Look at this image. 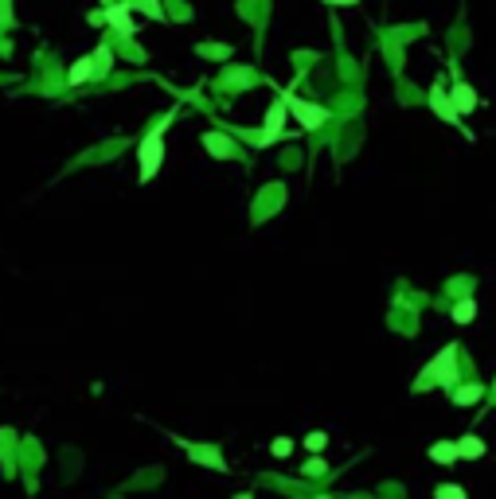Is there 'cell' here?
Listing matches in <instances>:
<instances>
[{"label":"cell","mask_w":496,"mask_h":499,"mask_svg":"<svg viewBox=\"0 0 496 499\" xmlns=\"http://www.w3.org/2000/svg\"><path fill=\"white\" fill-rule=\"evenodd\" d=\"M461 374H457V344H445L434 359L426 363V371L415 379V394H426L430 386H457Z\"/></svg>","instance_id":"1"},{"label":"cell","mask_w":496,"mask_h":499,"mask_svg":"<svg viewBox=\"0 0 496 499\" xmlns=\"http://www.w3.org/2000/svg\"><path fill=\"white\" fill-rule=\"evenodd\" d=\"M168 121H172V113L156 125V129L141 140V148H137V168H141L137 180H141V184H148V180L161 172V164H164V129H168Z\"/></svg>","instance_id":"2"},{"label":"cell","mask_w":496,"mask_h":499,"mask_svg":"<svg viewBox=\"0 0 496 499\" xmlns=\"http://www.w3.org/2000/svg\"><path fill=\"white\" fill-rule=\"evenodd\" d=\"M172 441L188 453V461L203 464V468H215V472H227V461H223L219 445H200V441H188V437H172Z\"/></svg>","instance_id":"3"},{"label":"cell","mask_w":496,"mask_h":499,"mask_svg":"<svg viewBox=\"0 0 496 499\" xmlns=\"http://www.w3.org/2000/svg\"><path fill=\"white\" fill-rule=\"evenodd\" d=\"M282 102H285V110L301 121V129H317V125H325V118H328V110H320V106H313V102H301V98L282 94Z\"/></svg>","instance_id":"4"},{"label":"cell","mask_w":496,"mask_h":499,"mask_svg":"<svg viewBox=\"0 0 496 499\" xmlns=\"http://www.w3.org/2000/svg\"><path fill=\"white\" fill-rule=\"evenodd\" d=\"M285 113H289V110H285V102L278 98V102L266 110V121H262V133H258V140H254V145H274V140H278V133H282Z\"/></svg>","instance_id":"5"},{"label":"cell","mask_w":496,"mask_h":499,"mask_svg":"<svg viewBox=\"0 0 496 499\" xmlns=\"http://www.w3.org/2000/svg\"><path fill=\"white\" fill-rule=\"evenodd\" d=\"M129 12H133V8H129V0H126V4H113L110 12H102V20L110 24V28H118L121 36H133L137 24H133V16H129Z\"/></svg>","instance_id":"6"},{"label":"cell","mask_w":496,"mask_h":499,"mask_svg":"<svg viewBox=\"0 0 496 499\" xmlns=\"http://www.w3.org/2000/svg\"><path fill=\"white\" fill-rule=\"evenodd\" d=\"M8 445H16V433L12 429H0V472L12 480L16 476V461H12V453H8Z\"/></svg>","instance_id":"7"},{"label":"cell","mask_w":496,"mask_h":499,"mask_svg":"<svg viewBox=\"0 0 496 499\" xmlns=\"http://www.w3.org/2000/svg\"><path fill=\"white\" fill-rule=\"evenodd\" d=\"M450 102H453V110H457V113H473V106H477V94L465 86V82H457V86L450 90Z\"/></svg>","instance_id":"8"},{"label":"cell","mask_w":496,"mask_h":499,"mask_svg":"<svg viewBox=\"0 0 496 499\" xmlns=\"http://www.w3.org/2000/svg\"><path fill=\"white\" fill-rule=\"evenodd\" d=\"M430 456H434L437 464H453V461H461V448H457V441H434V445H430Z\"/></svg>","instance_id":"9"},{"label":"cell","mask_w":496,"mask_h":499,"mask_svg":"<svg viewBox=\"0 0 496 499\" xmlns=\"http://www.w3.org/2000/svg\"><path fill=\"white\" fill-rule=\"evenodd\" d=\"M90 78H94V59H90V55H86V59H79V63L67 71V82H71V86H82V82H90Z\"/></svg>","instance_id":"10"},{"label":"cell","mask_w":496,"mask_h":499,"mask_svg":"<svg viewBox=\"0 0 496 499\" xmlns=\"http://www.w3.org/2000/svg\"><path fill=\"white\" fill-rule=\"evenodd\" d=\"M457 448H461V456H465V461H481L485 456V441L477 437V433H465L457 441Z\"/></svg>","instance_id":"11"},{"label":"cell","mask_w":496,"mask_h":499,"mask_svg":"<svg viewBox=\"0 0 496 499\" xmlns=\"http://www.w3.org/2000/svg\"><path fill=\"white\" fill-rule=\"evenodd\" d=\"M430 106H434V110L442 113L445 121H457V110H453V102L442 94V90H434V94H430Z\"/></svg>","instance_id":"12"},{"label":"cell","mask_w":496,"mask_h":499,"mask_svg":"<svg viewBox=\"0 0 496 499\" xmlns=\"http://www.w3.org/2000/svg\"><path fill=\"white\" fill-rule=\"evenodd\" d=\"M473 316H477V301H473V297H465V301L453 304V320H457V324H469Z\"/></svg>","instance_id":"13"},{"label":"cell","mask_w":496,"mask_h":499,"mask_svg":"<svg viewBox=\"0 0 496 499\" xmlns=\"http://www.w3.org/2000/svg\"><path fill=\"white\" fill-rule=\"evenodd\" d=\"M481 402V386H453V406Z\"/></svg>","instance_id":"14"},{"label":"cell","mask_w":496,"mask_h":499,"mask_svg":"<svg viewBox=\"0 0 496 499\" xmlns=\"http://www.w3.org/2000/svg\"><path fill=\"white\" fill-rule=\"evenodd\" d=\"M113 66V51L110 47H98V55H94V78H106V71Z\"/></svg>","instance_id":"15"},{"label":"cell","mask_w":496,"mask_h":499,"mask_svg":"<svg viewBox=\"0 0 496 499\" xmlns=\"http://www.w3.org/2000/svg\"><path fill=\"white\" fill-rule=\"evenodd\" d=\"M129 8H141V12H145V16H153V20H164L161 0H129Z\"/></svg>","instance_id":"16"},{"label":"cell","mask_w":496,"mask_h":499,"mask_svg":"<svg viewBox=\"0 0 496 499\" xmlns=\"http://www.w3.org/2000/svg\"><path fill=\"white\" fill-rule=\"evenodd\" d=\"M434 499H465V488H461V484H442L434 492Z\"/></svg>","instance_id":"17"},{"label":"cell","mask_w":496,"mask_h":499,"mask_svg":"<svg viewBox=\"0 0 496 499\" xmlns=\"http://www.w3.org/2000/svg\"><path fill=\"white\" fill-rule=\"evenodd\" d=\"M289 448H293V441H289V437H278L274 445H270V453H274V456H289Z\"/></svg>","instance_id":"18"},{"label":"cell","mask_w":496,"mask_h":499,"mask_svg":"<svg viewBox=\"0 0 496 499\" xmlns=\"http://www.w3.org/2000/svg\"><path fill=\"white\" fill-rule=\"evenodd\" d=\"M325 468H328V464L320 461V456H313V461L305 464V476H320V472H325Z\"/></svg>","instance_id":"19"},{"label":"cell","mask_w":496,"mask_h":499,"mask_svg":"<svg viewBox=\"0 0 496 499\" xmlns=\"http://www.w3.org/2000/svg\"><path fill=\"white\" fill-rule=\"evenodd\" d=\"M325 445H328L325 433H309V437H305V448H309V453H313V448H325Z\"/></svg>","instance_id":"20"},{"label":"cell","mask_w":496,"mask_h":499,"mask_svg":"<svg viewBox=\"0 0 496 499\" xmlns=\"http://www.w3.org/2000/svg\"><path fill=\"white\" fill-rule=\"evenodd\" d=\"M325 4H360V0H325Z\"/></svg>","instance_id":"21"},{"label":"cell","mask_w":496,"mask_h":499,"mask_svg":"<svg viewBox=\"0 0 496 499\" xmlns=\"http://www.w3.org/2000/svg\"><path fill=\"white\" fill-rule=\"evenodd\" d=\"M317 499H333V495H317Z\"/></svg>","instance_id":"22"},{"label":"cell","mask_w":496,"mask_h":499,"mask_svg":"<svg viewBox=\"0 0 496 499\" xmlns=\"http://www.w3.org/2000/svg\"><path fill=\"white\" fill-rule=\"evenodd\" d=\"M238 499H250V495H238Z\"/></svg>","instance_id":"23"}]
</instances>
